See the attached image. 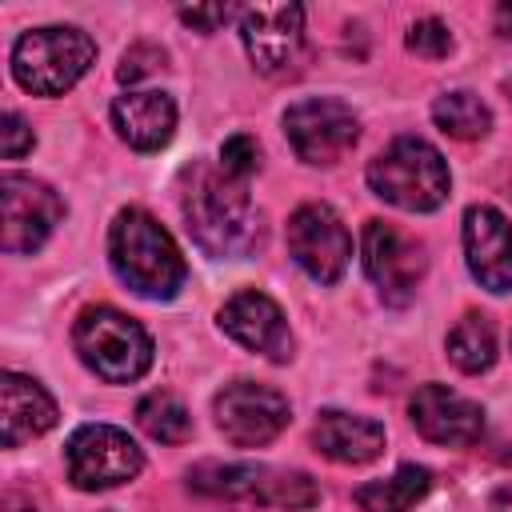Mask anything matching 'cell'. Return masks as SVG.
<instances>
[{
    "label": "cell",
    "instance_id": "obj_1",
    "mask_svg": "<svg viewBox=\"0 0 512 512\" xmlns=\"http://www.w3.org/2000/svg\"><path fill=\"white\" fill-rule=\"evenodd\" d=\"M180 212L192 240L208 256H240L256 240V228H252L256 220H252V200L244 192V180H232L212 164L184 168Z\"/></svg>",
    "mask_w": 512,
    "mask_h": 512
},
{
    "label": "cell",
    "instance_id": "obj_2",
    "mask_svg": "<svg viewBox=\"0 0 512 512\" xmlns=\"http://www.w3.org/2000/svg\"><path fill=\"white\" fill-rule=\"evenodd\" d=\"M108 260H112L116 276L136 296H148V300H172L188 280V264H184L176 240L144 208H124L112 220Z\"/></svg>",
    "mask_w": 512,
    "mask_h": 512
},
{
    "label": "cell",
    "instance_id": "obj_3",
    "mask_svg": "<svg viewBox=\"0 0 512 512\" xmlns=\"http://www.w3.org/2000/svg\"><path fill=\"white\" fill-rule=\"evenodd\" d=\"M448 164L444 156L420 136H396L372 164L368 188L404 212H432L448 200Z\"/></svg>",
    "mask_w": 512,
    "mask_h": 512
},
{
    "label": "cell",
    "instance_id": "obj_4",
    "mask_svg": "<svg viewBox=\"0 0 512 512\" xmlns=\"http://www.w3.org/2000/svg\"><path fill=\"white\" fill-rule=\"evenodd\" d=\"M72 348L76 356L108 384H128V380H140L152 364V340L148 332L108 308V304H96V308H84L72 324Z\"/></svg>",
    "mask_w": 512,
    "mask_h": 512
},
{
    "label": "cell",
    "instance_id": "obj_5",
    "mask_svg": "<svg viewBox=\"0 0 512 512\" xmlns=\"http://www.w3.org/2000/svg\"><path fill=\"white\" fill-rule=\"evenodd\" d=\"M96 60V44L88 32L68 24L32 28L12 48V76L32 96H60L68 92Z\"/></svg>",
    "mask_w": 512,
    "mask_h": 512
},
{
    "label": "cell",
    "instance_id": "obj_6",
    "mask_svg": "<svg viewBox=\"0 0 512 512\" xmlns=\"http://www.w3.org/2000/svg\"><path fill=\"white\" fill-rule=\"evenodd\" d=\"M188 488L216 500H244L268 508H312L320 488L304 472H280L268 464H236V460H204L188 472Z\"/></svg>",
    "mask_w": 512,
    "mask_h": 512
},
{
    "label": "cell",
    "instance_id": "obj_7",
    "mask_svg": "<svg viewBox=\"0 0 512 512\" xmlns=\"http://www.w3.org/2000/svg\"><path fill=\"white\" fill-rule=\"evenodd\" d=\"M68 480L84 492H104L116 484H128L140 468H144V452L140 444L112 424H84L72 432L68 448Z\"/></svg>",
    "mask_w": 512,
    "mask_h": 512
},
{
    "label": "cell",
    "instance_id": "obj_8",
    "mask_svg": "<svg viewBox=\"0 0 512 512\" xmlns=\"http://www.w3.org/2000/svg\"><path fill=\"white\" fill-rule=\"evenodd\" d=\"M240 40L256 72L292 76L304 64V8L300 4H256L240 8Z\"/></svg>",
    "mask_w": 512,
    "mask_h": 512
},
{
    "label": "cell",
    "instance_id": "obj_9",
    "mask_svg": "<svg viewBox=\"0 0 512 512\" xmlns=\"http://www.w3.org/2000/svg\"><path fill=\"white\" fill-rule=\"evenodd\" d=\"M212 412H216V428L236 448H260V444L276 440L292 420L284 392H276L268 384H252V380L224 384L212 400Z\"/></svg>",
    "mask_w": 512,
    "mask_h": 512
},
{
    "label": "cell",
    "instance_id": "obj_10",
    "mask_svg": "<svg viewBox=\"0 0 512 512\" xmlns=\"http://www.w3.org/2000/svg\"><path fill=\"white\" fill-rule=\"evenodd\" d=\"M284 136L304 164H336L360 136V120L344 100L316 96L284 112Z\"/></svg>",
    "mask_w": 512,
    "mask_h": 512
},
{
    "label": "cell",
    "instance_id": "obj_11",
    "mask_svg": "<svg viewBox=\"0 0 512 512\" xmlns=\"http://www.w3.org/2000/svg\"><path fill=\"white\" fill-rule=\"evenodd\" d=\"M424 244L408 232H400L388 220L364 224V272L380 288V300L392 308H404L424 276Z\"/></svg>",
    "mask_w": 512,
    "mask_h": 512
},
{
    "label": "cell",
    "instance_id": "obj_12",
    "mask_svg": "<svg viewBox=\"0 0 512 512\" xmlns=\"http://www.w3.org/2000/svg\"><path fill=\"white\" fill-rule=\"evenodd\" d=\"M288 252L316 284H336L352 260V236L328 204L312 200L288 216Z\"/></svg>",
    "mask_w": 512,
    "mask_h": 512
},
{
    "label": "cell",
    "instance_id": "obj_13",
    "mask_svg": "<svg viewBox=\"0 0 512 512\" xmlns=\"http://www.w3.org/2000/svg\"><path fill=\"white\" fill-rule=\"evenodd\" d=\"M0 208H4V252H36L52 228L64 216V200L44 184L24 172H4L0 176Z\"/></svg>",
    "mask_w": 512,
    "mask_h": 512
},
{
    "label": "cell",
    "instance_id": "obj_14",
    "mask_svg": "<svg viewBox=\"0 0 512 512\" xmlns=\"http://www.w3.org/2000/svg\"><path fill=\"white\" fill-rule=\"evenodd\" d=\"M408 416L424 440L444 444V448L476 444L484 432V408L476 400L452 392L448 384H420L408 400Z\"/></svg>",
    "mask_w": 512,
    "mask_h": 512
},
{
    "label": "cell",
    "instance_id": "obj_15",
    "mask_svg": "<svg viewBox=\"0 0 512 512\" xmlns=\"http://www.w3.org/2000/svg\"><path fill=\"white\" fill-rule=\"evenodd\" d=\"M220 328L244 344L248 352H260L268 360H288L292 356V332L288 320L280 312V304L256 288H244L236 296H228V304L220 308Z\"/></svg>",
    "mask_w": 512,
    "mask_h": 512
},
{
    "label": "cell",
    "instance_id": "obj_16",
    "mask_svg": "<svg viewBox=\"0 0 512 512\" xmlns=\"http://www.w3.org/2000/svg\"><path fill=\"white\" fill-rule=\"evenodd\" d=\"M464 256L468 272L488 292H512V224L492 204L464 212Z\"/></svg>",
    "mask_w": 512,
    "mask_h": 512
},
{
    "label": "cell",
    "instance_id": "obj_17",
    "mask_svg": "<svg viewBox=\"0 0 512 512\" xmlns=\"http://www.w3.org/2000/svg\"><path fill=\"white\" fill-rule=\"evenodd\" d=\"M112 124L136 152H156L176 132V104L164 92H124L112 100Z\"/></svg>",
    "mask_w": 512,
    "mask_h": 512
},
{
    "label": "cell",
    "instance_id": "obj_18",
    "mask_svg": "<svg viewBox=\"0 0 512 512\" xmlns=\"http://www.w3.org/2000/svg\"><path fill=\"white\" fill-rule=\"evenodd\" d=\"M0 420H4V448H20L32 436H44L56 424V400L20 372L0 376Z\"/></svg>",
    "mask_w": 512,
    "mask_h": 512
},
{
    "label": "cell",
    "instance_id": "obj_19",
    "mask_svg": "<svg viewBox=\"0 0 512 512\" xmlns=\"http://www.w3.org/2000/svg\"><path fill=\"white\" fill-rule=\"evenodd\" d=\"M312 444L320 456H328L336 464H368L384 452V424L328 408V412H320V420L312 428Z\"/></svg>",
    "mask_w": 512,
    "mask_h": 512
},
{
    "label": "cell",
    "instance_id": "obj_20",
    "mask_svg": "<svg viewBox=\"0 0 512 512\" xmlns=\"http://www.w3.org/2000/svg\"><path fill=\"white\" fill-rule=\"evenodd\" d=\"M432 488V472L420 464H400L392 476L384 480H368L352 492V500L360 504V512H408L412 504H420Z\"/></svg>",
    "mask_w": 512,
    "mask_h": 512
},
{
    "label": "cell",
    "instance_id": "obj_21",
    "mask_svg": "<svg viewBox=\"0 0 512 512\" xmlns=\"http://www.w3.org/2000/svg\"><path fill=\"white\" fill-rule=\"evenodd\" d=\"M448 360H452L460 372H468V376L488 372L492 360H496V332H492V320L480 316V312L460 316V320L452 324V332H448Z\"/></svg>",
    "mask_w": 512,
    "mask_h": 512
},
{
    "label": "cell",
    "instance_id": "obj_22",
    "mask_svg": "<svg viewBox=\"0 0 512 512\" xmlns=\"http://www.w3.org/2000/svg\"><path fill=\"white\" fill-rule=\"evenodd\" d=\"M432 120H436V128L448 132L452 140H480V136H488V128H492L488 104H484L476 92H468V88L444 92V96L432 104Z\"/></svg>",
    "mask_w": 512,
    "mask_h": 512
},
{
    "label": "cell",
    "instance_id": "obj_23",
    "mask_svg": "<svg viewBox=\"0 0 512 512\" xmlns=\"http://www.w3.org/2000/svg\"><path fill=\"white\" fill-rule=\"evenodd\" d=\"M136 424L160 444H180L192 436V416L172 392H148L136 404Z\"/></svg>",
    "mask_w": 512,
    "mask_h": 512
},
{
    "label": "cell",
    "instance_id": "obj_24",
    "mask_svg": "<svg viewBox=\"0 0 512 512\" xmlns=\"http://www.w3.org/2000/svg\"><path fill=\"white\" fill-rule=\"evenodd\" d=\"M260 168V148L248 132H236L220 144V172H228L232 180H248Z\"/></svg>",
    "mask_w": 512,
    "mask_h": 512
},
{
    "label": "cell",
    "instance_id": "obj_25",
    "mask_svg": "<svg viewBox=\"0 0 512 512\" xmlns=\"http://www.w3.org/2000/svg\"><path fill=\"white\" fill-rule=\"evenodd\" d=\"M408 48H412L416 56L440 60V56H448V52H452V32H448V24H440L436 16L416 20V24L408 28Z\"/></svg>",
    "mask_w": 512,
    "mask_h": 512
},
{
    "label": "cell",
    "instance_id": "obj_26",
    "mask_svg": "<svg viewBox=\"0 0 512 512\" xmlns=\"http://www.w3.org/2000/svg\"><path fill=\"white\" fill-rule=\"evenodd\" d=\"M160 68H164V48H156V44H132V48L124 52L116 76H120L124 84H136V80H144V76H152V72H160Z\"/></svg>",
    "mask_w": 512,
    "mask_h": 512
},
{
    "label": "cell",
    "instance_id": "obj_27",
    "mask_svg": "<svg viewBox=\"0 0 512 512\" xmlns=\"http://www.w3.org/2000/svg\"><path fill=\"white\" fill-rule=\"evenodd\" d=\"M4 160H20L28 148H32V128H28V120L20 116V112H4Z\"/></svg>",
    "mask_w": 512,
    "mask_h": 512
},
{
    "label": "cell",
    "instance_id": "obj_28",
    "mask_svg": "<svg viewBox=\"0 0 512 512\" xmlns=\"http://www.w3.org/2000/svg\"><path fill=\"white\" fill-rule=\"evenodd\" d=\"M232 16H240L236 8H228V4H208V8H180V20L184 24H192V28H200V32H216L224 20H232Z\"/></svg>",
    "mask_w": 512,
    "mask_h": 512
},
{
    "label": "cell",
    "instance_id": "obj_29",
    "mask_svg": "<svg viewBox=\"0 0 512 512\" xmlns=\"http://www.w3.org/2000/svg\"><path fill=\"white\" fill-rule=\"evenodd\" d=\"M496 28H500V36H512V0L496 8Z\"/></svg>",
    "mask_w": 512,
    "mask_h": 512
},
{
    "label": "cell",
    "instance_id": "obj_30",
    "mask_svg": "<svg viewBox=\"0 0 512 512\" xmlns=\"http://www.w3.org/2000/svg\"><path fill=\"white\" fill-rule=\"evenodd\" d=\"M488 512H512V488H500V492L488 500Z\"/></svg>",
    "mask_w": 512,
    "mask_h": 512
},
{
    "label": "cell",
    "instance_id": "obj_31",
    "mask_svg": "<svg viewBox=\"0 0 512 512\" xmlns=\"http://www.w3.org/2000/svg\"><path fill=\"white\" fill-rule=\"evenodd\" d=\"M504 92H508V100H512V76H508V80H504Z\"/></svg>",
    "mask_w": 512,
    "mask_h": 512
}]
</instances>
